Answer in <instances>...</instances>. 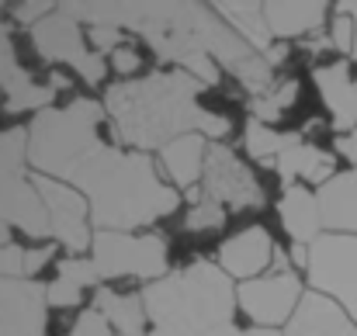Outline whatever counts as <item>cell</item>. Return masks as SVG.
I'll use <instances>...</instances> for the list:
<instances>
[{
  "mask_svg": "<svg viewBox=\"0 0 357 336\" xmlns=\"http://www.w3.org/2000/svg\"><path fill=\"white\" fill-rule=\"evenodd\" d=\"M0 91H3V108L7 112H35V108H49V101L56 98L52 87H38L31 84V77L17 66L14 59V42H10V28L0 21Z\"/></svg>",
  "mask_w": 357,
  "mask_h": 336,
  "instance_id": "5bb4252c",
  "label": "cell"
},
{
  "mask_svg": "<svg viewBox=\"0 0 357 336\" xmlns=\"http://www.w3.org/2000/svg\"><path fill=\"white\" fill-rule=\"evenodd\" d=\"M70 17L91 21V28H125L146 38L160 63L184 66L191 56L208 52L219 66L233 70L243 59L253 56V49L239 38L236 31L215 14L208 3L191 0H91V3H59Z\"/></svg>",
  "mask_w": 357,
  "mask_h": 336,
  "instance_id": "6da1fadb",
  "label": "cell"
},
{
  "mask_svg": "<svg viewBox=\"0 0 357 336\" xmlns=\"http://www.w3.org/2000/svg\"><path fill=\"white\" fill-rule=\"evenodd\" d=\"M284 336H357V323L326 295H302L295 316L288 319Z\"/></svg>",
  "mask_w": 357,
  "mask_h": 336,
  "instance_id": "9a60e30c",
  "label": "cell"
},
{
  "mask_svg": "<svg viewBox=\"0 0 357 336\" xmlns=\"http://www.w3.org/2000/svg\"><path fill=\"white\" fill-rule=\"evenodd\" d=\"M316 87L333 114L337 128H357V80L351 77V63H330L316 70Z\"/></svg>",
  "mask_w": 357,
  "mask_h": 336,
  "instance_id": "ac0fdd59",
  "label": "cell"
},
{
  "mask_svg": "<svg viewBox=\"0 0 357 336\" xmlns=\"http://www.w3.org/2000/svg\"><path fill=\"white\" fill-rule=\"evenodd\" d=\"M330 42H333V49L354 52V21H351L347 14H340V10H337V17H333V31H330Z\"/></svg>",
  "mask_w": 357,
  "mask_h": 336,
  "instance_id": "d6a6232c",
  "label": "cell"
},
{
  "mask_svg": "<svg viewBox=\"0 0 357 336\" xmlns=\"http://www.w3.org/2000/svg\"><path fill=\"white\" fill-rule=\"evenodd\" d=\"M202 84L191 73H149L139 80H121L108 87L105 112L112 114L121 142L135 149H163L195 128L202 135L222 139L229 121L195 105Z\"/></svg>",
  "mask_w": 357,
  "mask_h": 336,
  "instance_id": "7a4b0ae2",
  "label": "cell"
},
{
  "mask_svg": "<svg viewBox=\"0 0 357 336\" xmlns=\"http://www.w3.org/2000/svg\"><path fill=\"white\" fill-rule=\"evenodd\" d=\"M274 170H278V177H281V184L288 191V188H295V181H309V184L333 181L337 160L326 149H316L309 142H298V146H291L288 153H281L274 160Z\"/></svg>",
  "mask_w": 357,
  "mask_h": 336,
  "instance_id": "d6986e66",
  "label": "cell"
},
{
  "mask_svg": "<svg viewBox=\"0 0 357 336\" xmlns=\"http://www.w3.org/2000/svg\"><path fill=\"white\" fill-rule=\"evenodd\" d=\"M52 10H56L52 3H14V7H10V14H14L17 21L31 24V28H35V24H38L42 17H49Z\"/></svg>",
  "mask_w": 357,
  "mask_h": 336,
  "instance_id": "e575fe53",
  "label": "cell"
},
{
  "mask_svg": "<svg viewBox=\"0 0 357 336\" xmlns=\"http://www.w3.org/2000/svg\"><path fill=\"white\" fill-rule=\"evenodd\" d=\"M309 281L357 323V236H319L309 246Z\"/></svg>",
  "mask_w": 357,
  "mask_h": 336,
  "instance_id": "52a82bcc",
  "label": "cell"
},
{
  "mask_svg": "<svg viewBox=\"0 0 357 336\" xmlns=\"http://www.w3.org/2000/svg\"><path fill=\"white\" fill-rule=\"evenodd\" d=\"M337 10H340V14H347V17L354 21V52H351V56L357 59V3H337Z\"/></svg>",
  "mask_w": 357,
  "mask_h": 336,
  "instance_id": "ab89813d",
  "label": "cell"
},
{
  "mask_svg": "<svg viewBox=\"0 0 357 336\" xmlns=\"http://www.w3.org/2000/svg\"><path fill=\"white\" fill-rule=\"evenodd\" d=\"M31 42H35V49H38L42 59L66 63L87 84H101V77H105V56L101 52H91V45H87L84 31H80V21L70 17L63 7H56L49 17H42L31 28Z\"/></svg>",
  "mask_w": 357,
  "mask_h": 336,
  "instance_id": "9c48e42d",
  "label": "cell"
},
{
  "mask_svg": "<svg viewBox=\"0 0 357 336\" xmlns=\"http://www.w3.org/2000/svg\"><path fill=\"white\" fill-rule=\"evenodd\" d=\"M91 45H94V52H115L119 45H125L121 42V31L119 28H105V24H98V28H91Z\"/></svg>",
  "mask_w": 357,
  "mask_h": 336,
  "instance_id": "836d02e7",
  "label": "cell"
},
{
  "mask_svg": "<svg viewBox=\"0 0 357 336\" xmlns=\"http://www.w3.org/2000/svg\"><path fill=\"white\" fill-rule=\"evenodd\" d=\"M184 70L202 84V87H215L219 84V63L208 56V52H202V56H191L188 63H184Z\"/></svg>",
  "mask_w": 357,
  "mask_h": 336,
  "instance_id": "4dcf8cb0",
  "label": "cell"
},
{
  "mask_svg": "<svg viewBox=\"0 0 357 336\" xmlns=\"http://www.w3.org/2000/svg\"><path fill=\"white\" fill-rule=\"evenodd\" d=\"M271 260H274V243H271L264 225L243 229L239 236L222 243V250H219V267L229 277H243V281H253Z\"/></svg>",
  "mask_w": 357,
  "mask_h": 336,
  "instance_id": "2e32d148",
  "label": "cell"
},
{
  "mask_svg": "<svg viewBox=\"0 0 357 336\" xmlns=\"http://www.w3.org/2000/svg\"><path fill=\"white\" fill-rule=\"evenodd\" d=\"M278 212H281V225L295 239V246H312L319 239V229H323V222H319V201L305 188H298V184L288 188L281 205H278Z\"/></svg>",
  "mask_w": 357,
  "mask_h": 336,
  "instance_id": "7402d4cb",
  "label": "cell"
},
{
  "mask_svg": "<svg viewBox=\"0 0 357 336\" xmlns=\"http://www.w3.org/2000/svg\"><path fill=\"white\" fill-rule=\"evenodd\" d=\"M94 267L98 277H167V243L160 236L94 232Z\"/></svg>",
  "mask_w": 357,
  "mask_h": 336,
  "instance_id": "ba28073f",
  "label": "cell"
},
{
  "mask_svg": "<svg viewBox=\"0 0 357 336\" xmlns=\"http://www.w3.org/2000/svg\"><path fill=\"white\" fill-rule=\"evenodd\" d=\"M56 246H38V250H28V274H38L49 260H52Z\"/></svg>",
  "mask_w": 357,
  "mask_h": 336,
  "instance_id": "8d00e7d4",
  "label": "cell"
},
{
  "mask_svg": "<svg viewBox=\"0 0 357 336\" xmlns=\"http://www.w3.org/2000/svg\"><path fill=\"white\" fill-rule=\"evenodd\" d=\"M49 284L0 277V336H45Z\"/></svg>",
  "mask_w": 357,
  "mask_h": 336,
  "instance_id": "7c38bea8",
  "label": "cell"
},
{
  "mask_svg": "<svg viewBox=\"0 0 357 336\" xmlns=\"http://www.w3.org/2000/svg\"><path fill=\"white\" fill-rule=\"evenodd\" d=\"M208 336H281V333H278V330H264V326H253V330H236V326L229 323V326L212 330Z\"/></svg>",
  "mask_w": 357,
  "mask_h": 336,
  "instance_id": "74e56055",
  "label": "cell"
},
{
  "mask_svg": "<svg viewBox=\"0 0 357 336\" xmlns=\"http://www.w3.org/2000/svg\"><path fill=\"white\" fill-rule=\"evenodd\" d=\"M264 14H267V28L274 38H295V35H309L323 24L326 3H319V0H271V3H264Z\"/></svg>",
  "mask_w": 357,
  "mask_h": 336,
  "instance_id": "ffe728a7",
  "label": "cell"
},
{
  "mask_svg": "<svg viewBox=\"0 0 357 336\" xmlns=\"http://www.w3.org/2000/svg\"><path fill=\"white\" fill-rule=\"evenodd\" d=\"M98 267L94 260H84V257H70L59 264V277L49 284V305L52 309H73L84 295V288L98 284Z\"/></svg>",
  "mask_w": 357,
  "mask_h": 336,
  "instance_id": "cb8c5ba5",
  "label": "cell"
},
{
  "mask_svg": "<svg viewBox=\"0 0 357 336\" xmlns=\"http://www.w3.org/2000/svg\"><path fill=\"white\" fill-rule=\"evenodd\" d=\"M101 105L91 98H77L66 108H45L28 125V163L52 181L70 184L77 170L105 146L98 139Z\"/></svg>",
  "mask_w": 357,
  "mask_h": 336,
  "instance_id": "5b68a950",
  "label": "cell"
},
{
  "mask_svg": "<svg viewBox=\"0 0 357 336\" xmlns=\"http://www.w3.org/2000/svg\"><path fill=\"white\" fill-rule=\"evenodd\" d=\"M246 153L253 156V160H260V163H274L281 153H288L291 146H298L302 139L295 135V132H274V128H267L264 121H257V118H250V125H246Z\"/></svg>",
  "mask_w": 357,
  "mask_h": 336,
  "instance_id": "484cf974",
  "label": "cell"
},
{
  "mask_svg": "<svg viewBox=\"0 0 357 336\" xmlns=\"http://www.w3.org/2000/svg\"><path fill=\"white\" fill-rule=\"evenodd\" d=\"M229 73L236 77L239 87H243L253 101H257V98H267V94L278 87V80H274V66H271L260 52H253L250 59H243V63H239V66H233Z\"/></svg>",
  "mask_w": 357,
  "mask_h": 336,
  "instance_id": "4316f807",
  "label": "cell"
},
{
  "mask_svg": "<svg viewBox=\"0 0 357 336\" xmlns=\"http://www.w3.org/2000/svg\"><path fill=\"white\" fill-rule=\"evenodd\" d=\"M298 101V80H281L267 98H257V101H250V118H257V121H274V118H281V114L288 112L291 105Z\"/></svg>",
  "mask_w": 357,
  "mask_h": 336,
  "instance_id": "83f0119b",
  "label": "cell"
},
{
  "mask_svg": "<svg viewBox=\"0 0 357 336\" xmlns=\"http://www.w3.org/2000/svg\"><path fill=\"white\" fill-rule=\"evenodd\" d=\"M337 153L347 156V160H354V167H357V132H347V135L337 139Z\"/></svg>",
  "mask_w": 357,
  "mask_h": 336,
  "instance_id": "f35d334b",
  "label": "cell"
},
{
  "mask_svg": "<svg viewBox=\"0 0 357 336\" xmlns=\"http://www.w3.org/2000/svg\"><path fill=\"white\" fill-rule=\"evenodd\" d=\"M70 336H115V330H112V323L105 319L101 309H87V312L77 316V323H73Z\"/></svg>",
  "mask_w": 357,
  "mask_h": 336,
  "instance_id": "f546056e",
  "label": "cell"
},
{
  "mask_svg": "<svg viewBox=\"0 0 357 336\" xmlns=\"http://www.w3.org/2000/svg\"><path fill=\"white\" fill-rule=\"evenodd\" d=\"M91 201V219L98 232H132L146 229L181 205V194L167 188L142 153H121L101 146L70 181Z\"/></svg>",
  "mask_w": 357,
  "mask_h": 336,
  "instance_id": "3957f363",
  "label": "cell"
},
{
  "mask_svg": "<svg viewBox=\"0 0 357 336\" xmlns=\"http://www.w3.org/2000/svg\"><path fill=\"white\" fill-rule=\"evenodd\" d=\"M142 302L153 323L149 336H208L233 323L236 288L222 267L198 260L153 281L142 291Z\"/></svg>",
  "mask_w": 357,
  "mask_h": 336,
  "instance_id": "277c9868",
  "label": "cell"
},
{
  "mask_svg": "<svg viewBox=\"0 0 357 336\" xmlns=\"http://www.w3.org/2000/svg\"><path fill=\"white\" fill-rule=\"evenodd\" d=\"M28 274V250L21 246H3L0 250V277H24Z\"/></svg>",
  "mask_w": 357,
  "mask_h": 336,
  "instance_id": "1f68e13d",
  "label": "cell"
},
{
  "mask_svg": "<svg viewBox=\"0 0 357 336\" xmlns=\"http://www.w3.org/2000/svg\"><path fill=\"white\" fill-rule=\"evenodd\" d=\"M94 309L105 312V319L112 323V330L119 336H146V302H142V291L139 295H115V291L101 288Z\"/></svg>",
  "mask_w": 357,
  "mask_h": 336,
  "instance_id": "d4e9b609",
  "label": "cell"
},
{
  "mask_svg": "<svg viewBox=\"0 0 357 336\" xmlns=\"http://www.w3.org/2000/svg\"><path fill=\"white\" fill-rule=\"evenodd\" d=\"M205 198L226 208H260L264 191L253 181L250 167L222 142H212L205 153Z\"/></svg>",
  "mask_w": 357,
  "mask_h": 336,
  "instance_id": "30bf717a",
  "label": "cell"
},
{
  "mask_svg": "<svg viewBox=\"0 0 357 336\" xmlns=\"http://www.w3.org/2000/svg\"><path fill=\"white\" fill-rule=\"evenodd\" d=\"M236 302L253 323H260L264 330H274L278 323L295 316V309L302 302V281L288 270L271 274V277H253V281L239 284Z\"/></svg>",
  "mask_w": 357,
  "mask_h": 336,
  "instance_id": "8fae6325",
  "label": "cell"
},
{
  "mask_svg": "<svg viewBox=\"0 0 357 336\" xmlns=\"http://www.w3.org/2000/svg\"><path fill=\"white\" fill-rule=\"evenodd\" d=\"M35 191L42 194L45 201V212H49V229L52 236L73 250V253H84L94 239L87 232V201L77 188L63 184V181H52V177H35Z\"/></svg>",
  "mask_w": 357,
  "mask_h": 336,
  "instance_id": "4fadbf2b",
  "label": "cell"
},
{
  "mask_svg": "<svg viewBox=\"0 0 357 336\" xmlns=\"http://www.w3.org/2000/svg\"><path fill=\"white\" fill-rule=\"evenodd\" d=\"M319 222L337 236H357V167L326 181L316 194Z\"/></svg>",
  "mask_w": 357,
  "mask_h": 336,
  "instance_id": "e0dca14e",
  "label": "cell"
},
{
  "mask_svg": "<svg viewBox=\"0 0 357 336\" xmlns=\"http://www.w3.org/2000/svg\"><path fill=\"white\" fill-rule=\"evenodd\" d=\"M112 66H115V73H135V70L142 66V59H139V52L125 42V45H119V49L112 52Z\"/></svg>",
  "mask_w": 357,
  "mask_h": 336,
  "instance_id": "d590c367",
  "label": "cell"
},
{
  "mask_svg": "<svg viewBox=\"0 0 357 336\" xmlns=\"http://www.w3.org/2000/svg\"><path fill=\"white\" fill-rule=\"evenodd\" d=\"M184 225H188L191 232H208V229H222V225H226V205L202 198L198 205H191V212H188Z\"/></svg>",
  "mask_w": 357,
  "mask_h": 336,
  "instance_id": "f1b7e54d",
  "label": "cell"
},
{
  "mask_svg": "<svg viewBox=\"0 0 357 336\" xmlns=\"http://www.w3.org/2000/svg\"><path fill=\"white\" fill-rule=\"evenodd\" d=\"M215 14H222V21L236 31L239 38L267 56L274 49V35L267 28V14H264V3H253V0H226V3H215Z\"/></svg>",
  "mask_w": 357,
  "mask_h": 336,
  "instance_id": "44dd1931",
  "label": "cell"
},
{
  "mask_svg": "<svg viewBox=\"0 0 357 336\" xmlns=\"http://www.w3.org/2000/svg\"><path fill=\"white\" fill-rule=\"evenodd\" d=\"M7 239H10V232H7V222H3V219H0V250H3V246H10V243H7Z\"/></svg>",
  "mask_w": 357,
  "mask_h": 336,
  "instance_id": "60d3db41",
  "label": "cell"
},
{
  "mask_svg": "<svg viewBox=\"0 0 357 336\" xmlns=\"http://www.w3.org/2000/svg\"><path fill=\"white\" fill-rule=\"evenodd\" d=\"M28 163V132L10 128L0 135V219L7 225H17L31 239L52 236L49 229V212L42 194L28 184L24 177Z\"/></svg>",
  "mask_w": 357,
  "mask_h": 336,
  "instance_id": "8992f818",
  "label": "cell"
},
{
  "mask_svg": "<svg viewBox=\"0 0 357 336\" xmlns=\"http://www.w3.org/2000/svg\"><path fill=\"white\" fill-rule=\"evenodd\" d=\"M160 153H163V167H167V174L174 177V184H181L184 191H195L198 174L205 170L208 142H205L198 132H191V135H181V139H174L170 146H163Z\"/></svg>",
  "mask_w": 357,
  "mask_h": 336,
  "instance_id": "603a6c76",
  "label": "cell"
}]
</instances>
